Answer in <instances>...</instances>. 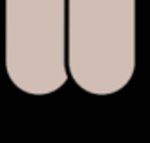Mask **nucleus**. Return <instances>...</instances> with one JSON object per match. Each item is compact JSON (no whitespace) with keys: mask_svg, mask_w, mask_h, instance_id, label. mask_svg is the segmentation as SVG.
I'll use <instances>...</instances> for the list:
<instances>
[{"mask_svg":"<svg viewBox=\"0 0 150 143\" xmlns=\"http://www.w3.org/2000/svg\"><path fill=\"white\" fill-rule=\"evenodd\" d=\"M136 0H68V72L92 95L117 94L136 72Z\"/></svg>","mask_w":150,"mask_h":143,"instance_id":"1","label":"nucleus"},{"mask_svg":"<svg viewBox=\"0 0 150 143\" xmlns=\"http://www.w3.org/2000/svg\"><path fill=\"white\" fill-rule=\"evenodd\" d=\"M6 72L29 95L66 85L68 0H6Z\"/></svg>","mask_w":150,"mask_h":143,"instance_id":"2","label":"nucleus"}]
</instances>
